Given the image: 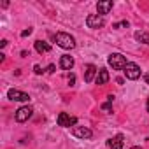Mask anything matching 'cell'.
Here are the masks:
<instances>
[{
    "mask_svg": "<svg viewBox=\"0 0 149 149\" xmlns=\"http://www.w3.org/2000/svg\"><path fill=\"white\" fill-rule=\"evenodd\" d=\"M54 40L63 49H74V47H76V39H74L70 33H65V32H58L54 35Z\"/></svg>",
    "mask_w": 149,
    "mask_h": 149,
    "instance_id": "1",
    "label": "cell"
},
{
    "mask_svg": "<svg viewBox=\"0 0 149 149\" xmlns=\"http://www.w3.org/2000/svg\"><path fill=\"white\" fill-rule=\"evenodd\" d=\"M107 61H109V65H111L114 70H125V67L128 65L126 58H125L121 53H111L109 58H107Z\"/></svg>",
    "mask_w": 149,
    "mask_h": 149,
    "instance_id": "2",
    "label": "cell"
},
{
    "mask_svg": "<svg viewBox=\"0 0 149 149\" xmlns=\"http://www.w3.org/2000/svg\"><path fill=\"white\" fill-rule=\"evenodd\" d=\"M56 123L60 125V126H63V128H74L77 125V118H74V116H70V114H67V112H60L58 114V118H56Z\"/></svg>",
    "mask_w": 149,
    "mask_h": 149,
    "instance_id": "3",
    "label": "cell"
},
{
    "mask_svg": "<svg viewBox=\"0 0 149 149\" xmlns=\"http://www.w3.org/2000/svg\"><path fill=\"white\" fill-rule=\"evenodd\" d=\"M123 72H125L126 79H130V81H137L140 77V67L137 63H133V61H128V65L125 67Z\"/></svg>",
    "mask_w": 149,
    "mask_h": 149,
    "instance_id": "4",
    "label": "cell"
},
{
    "mask_svg": "<svg viewBox=\"0 0 149 149\" xmlns=\"http://www.w3.org/2000/svg\"><path fill=\"white\" fill-rule=\"evenodd\" d=\"M32 114H33V109H32L30 105H23V107H19V109L16 111L14 118H16L18 123H25V121H28V119L32 118Z\"/></svg>",
    "mask_w": 149,
    "mask_h": 149,
    "instance_id": "5",
    "label": "cell"
},
{
    "mask_svg": "<svg viewBox=\"0 0 149 149\" xmlns=\"http://www.w3.org/2000/svg\"><path fill=\"white\" fill-rule=\"evenodd\" d=\"M70 133H72L74 137H77V139H83V140H88V139L93 137V132H91L88 126H74V128L70 130Z\"/></svg>",
    "mask_w": 149,
    "mask_h": 149,
    "instance_id": "6",
    "label": "cell"
},
{
    "mask_svg": "<svg viewBox=\"0 0 149 149\" xmlns=\"http://www.w3.org/2000/svg\"><path fill=\"white\" fill-rule=\"evenodd\" d=\"M86 25H88V28H93V30L102 28L104 26V16H100V14H90L86 18Z\"/></svg>",
    "mask_w": 149,
    "mask_h": 149,
    "instance_id": "7",
    "label": "cell"
},
{
    "mask_svg": "<svg viewBox=\"0 0 149 149\" xmlns=\"http://www.w3.org/2000/svg\"><path fill=\"white\" fill-rule=\"evenodd\" d=\"M7 98L13 100V102H28V100H30V97H28L26 93H23V91H19V90H14V88H11V90L7 91Z\"/></svg>",
    "mask_w": 149,
    "mask_h": 149,
    "instance_id": "8",
    "label": "cell"
},
{
    "mask_svg": "<svg viewBox=\"0 0 149 149\" xmlns=\"http://www.w3.org/2000/svg\"><path fill=\"white\" fill-rule=\"evenodd\" d=\"M107 146H109V149H123V146H125V137L119 133V135L109 139V140H107Z\"/></svg>",
    "mask_w": 149,
    "mask_h": 149,
    "instance_id": "9",
    "label": "cell"
},
{
    "mask_svg": "<svg viewBox=\"0 0 149 149\" xmlns=\"http://www.w3.org/2000/svg\"><path fill=\"white\" fill-rule=\"evenodd\" d=\"M111 9H112V2H111V0H100V2L97 4V11H98V14H100V16L109 14V13H111Z\"/></svg>",
    "mask_w": 149,
    "mask_h": 149,
    "instance_id": "10",
    "label": "cell"
},
{
    "mask_svg": "<svg viewBox=\"0 0 149 149\" xmlns=\"http://www.w3.org/2000/svg\"><path fill=\"white\" fill-rule=\"evenodd\" d=\"M97 74H98V70H97V67L95 65H86V68H84V81L86 83H91L93 79H97L95 76H97Z\"/></svg>",
    "mask_w": 149,
    "mask_h": 149,
    "instance_id": "11",
    "label": "cell"
},
{
    "mask_svg": "<svg viewBox=\"0 0 149 149\" xmlns=\"http://www.w3.org/2000/svg\"><path fill=\"white\" fill-rule=\"evenodd\" d=\"M97 84L98 86H102V84H107V81H109V70L107 68H98V74H97Z\"/></svg>",
    "mask_w": 149,
    "mask_h": 149,
    "instance_id": "12",
    "label": "cell"
},
{
    "mask_svg": "<svg viewBox=\"0 0 149 149\" xmlns=\"http://www.w3.org/2000/svg\"><path fill=\"white\" fill-rule=\"evenodd\" d=\"M60 67H61L63 70H70V68L74 67V58H72L70 54H63V56L60 58Z\"/></svg>",
    "mask_w": 149,
    "mask_h": 149,
    "instance_id": "13",
    "label": "cell"
},
{
    "mask_svg": "<svg viewBox=\"0 0 149 149\" xmlns=\"http://www.w3.org/2000/svg\"><path fill=\"white\" fill-rule=\"evenodd\" d=\"M35 51L37 53H49L51 51V46L47 44V42H44V40H35Z\"/></svg>",
    "mask_w": 149,
    "mask_h": 149,
    "instance_id": "14",
    "label": "cell"
},
{
    "mask_svg": "<svg viewBox=\"0 0 149 149\" xmlns=\"http://www.w3.org/2000/svg\"><path fill=\"white\" fill-rule=\"evenodd\" d=\"M135 39L142 44L149 46V32H135Z\"/></svg>",
    "mask_w": 149,
    "mask_h": 149,
    "instance_id": "15",
    "label": "cell"
},
{
    "mask_svg": "<svg viewBox=\"0 0 149 149\" xmlns=\"http://www.w3.org/2000/svg\"><path fill=\"white\" fill-rule=\"evenodd\" d=\"M128 21H119V23H114L112 25V28H116V30H119V28H128Z\"/></svg>",
    "mask_w": 149,
    "mask_h": 149,
    "instance_id": "16",
    "label": "cell"
},
{
    "mask_svg": "<svg viewBox=\"0 0 149 149\" xmlns=\"http://www.w3.org/2000/svg\"><path fill=\"white\" fill-rule=\"evenodd\" d=\"M102 111H105V112H111V111H112V102H107V104H104V105H102Z\"/></svg>",
    "mask_w": 149,
    "mask_h": 149,
    "instance_id": "17",
    "label": "cell"
},
{
    "mask_svg": "<svg viewBox=\"0 0 149 149\" xmlns=\"http://www.w3.org/2000/svg\"><path fill=\"white\" fill-rule=\"evenodd\" d=\"M33 72L37 74V76H40V74H42L44 70H42V67H40V65H33Z\"/></svg>",
    "mask_w": 149,
    "mask_h": 149,
    "instance_id": "18",
    "label": "cell"
},
{
    "mask_svg": "<svg viewBox=\"0 0 149 149\" xmlns=\"http://www.w3.org/2000/svg\"><path fill=\"white\" fill-rule=\"evenodd\" d=\"M32 32H33L32 28H26V30H23V32H21V37H28V35H30Z\"/></svg>",
    "mask_w": 149,
    "mask_h": 149,
    "instance_id": "19",
    "label": "cell"
},
{
    "mask_svg": "<svg viewBox=\"0 0 149 149\" xmlns=\"http://www.w3.org/2000/svg\"><path fill=\"white\" fill-rule=\"evenodd\" d=\"M68 83H70V86H74V83H76V76H74V74L68 76Z\"/></svg>",
    "mask_w": 149,
    "mask_h": 149,
    "instance_id": "20",
    "label": "cell"
},
{
    "mask_svg": "<svg viewBox=\"0 0 149 149\" xmlns=\"http://www.w3.org/2000/svg\"><path fill=\"white\" fill-rule=\"evenodd\" d=\"M54 68H56V67H54V65H53V63H51V65H49V67H47V72H49V74H53V72H54Z\"/></svg>",
    "mask_w": 149,
    "mask_h": 149,
    "instance_id": "21",
    "label": "cell"
},
{
    "mask_svg": "<svg viewBox=\"0 0 149 149\" xmlns=\"http://www.w3.org/2000/svg\"><path fill=\"white\" fill-rule=\"evenodd\" d=\"M144 81H146V84H149V72H147L146 76H144Z\"/></svg>",
    "mask_w": 149,
    "mask_h": 149,
    "instance_id": "22",
    "label": "cell"
},
{
    "mask_svg": "<svg viewBox=\"0 0 149 149\" xmlns=\"http://www.w3.org/2000/svg\"><path fill=\"white\" fill-rule=\"evenodd\" d=\"M6 46H7V40H6V39H4V40H2V42H0V47H6Z\"/></svg>",
    "mask_w": 149,
    "mask_h": 149,
    "instance_id": "23",
    "label": "cell"
},
{
    "mask_svg": "<svg viewBox=\"0 0 149 149\" xmlns=\"http://www.w3.org/2000/svg\"><path fill=\"white\" fill-rule=\"evenodd\" d=\"M130 149H142V147H139V146H133V147H130Z\"/></svg>",
    "mask_w": 149,
    "mask_h": 149,
    "instance_id": "24",
    "label": "cell"
},
{
    "mask_svg": "<svg viewBox=\"0 0 149 149\" xmlns=\"http://www.w3.org/2000/svg\"><path fill=\"white\" fill-rule=\"evenodd\" d=\"M147 112H149V97H147Z\"/></svg>",
    "mask_w": 149,
    "mask_h": 149,
    "instance_id": "25",
    "label": "cell"
}]
</instances>
